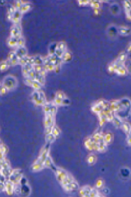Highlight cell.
<instances>
[{
  "label": "cell",
  "instance_id": "cell-1",
  "mask_svg": "<svg viewBox=\"0 0 131 197\" xmlns=\"http://www.w3.org/2000/svg\"><path fill=\"white\" fill-rule=\"evenodd\" d=\"M34 66L36 73V80L43 85L45 83L46 71L43 65Z\"/></svg>",
  "mask_w": 131,
  "mask_h": 197
},
{
  "label": "cell",
  "instance_id": "cell-2",
  "mask_svg": "<svg viewBox=\"0 0 131 197\" xmlns=\"http://www.w3.org/2000/svg\"><path fill=\"white\" fill-rule=\"evenodd\" d=\"M17 81L14 77L8 75L5 77L3 81V87L7 89H12L15 88L17 85Z\"/></svg>",
  "mask_w": 131,
  "mask_h": 197
},
{
  "label": "cell",
  "instance_id": "cell-3",
  "mask_svg": "<svg viewBox=\"0 0 131 197\" xmlns=\"http://www.w3.org/2000/svg\"><path fill=\"white\" fill-rule=\"evenodd\" d=\"M82 194L85 196H95L99 195L97 191L89 186L84 187L82 190Z\"/></svg>",
  "mask_w": 131,
  "mask_h": 197
},
{
  "label": "cell",
  "instance_id": "cell-4",
  "mask_svg": "<svg viewBox=\"0 0 131 197\" xmlns=\"http://www.w3.org/2000/svg\"><path fill=\"white\" fill-rule=\"evenodd\" d=\"M25 82L28 86H31L35 90H39L42 85L37 80L25 78Z\"/></svg>",
  "mask_w": 131,
  "mask_h": 197
},
{
  "label": "cell",
  "instance_id": "cell-5",
  "mask_svg": "<svg viewBox=\"0 0 131 197\" xmlns=\"http://www.w3.org/2000/svg\"><path fill=\"white\" fill-rule=\"evenodd\" d=\"M21 33L20 26L17 24H15L12 27L10 30L11 36L19 38L20 37Z\"/></svg>",
  "mask_w": 131,
  "mask_h": 197
},
{
  "label": "cell",
  "instance_id": "cell-6",
  "mask_svg": "<svg viewBox=\"0 0 131 197\" xmlns=\"http://www.w3.org/2000/svg\"><path fill=\"white\" fill-rule=\"evenodd\" d=\"M15 52L19 60L26 56V50L23 46L18 47Z\"/></svg>",
  "mask_w": 131,
  "mask_h": 197
},
{
  "label": "cell",
  "instance_id": "cell-7",
  "mask_svg": "<svg viewBox=\"0 0 131 197\" xmlns=\"http://www.w3.org/2000/svg\"><path fill=\"white\" fill-rule=\"evenodd\" d=\"M9 62L10 65H15L18 63L19 59L17 57L15 52H11L9 55L8 57Z\"/></svg>",
  "mask_w": 131,
  "mask_h": 197
},
{
  "label": "cell",
  "instance_id": "cell-8",
  "mask_svg": "<svg viewBox=\"0 0 131 197\" xmlns=\"http://www.w3.org/2000/svg\"><path fill=\"white\" fill-rule=\"evenodd\" d=\"M20 11L18 9H16L12 17L11 20L17 24V22L19 20L20 17Z\"/></svg>",
  "mask_w": 131,
  "mask_h": 197
},
{
  "label": "cell",
  "instance_id": "cell-9",
  "mask_svg": "<svg viewBox=\"0 0 131 197\" xmlns=\"http://www.w3.org/2000/svg\"><path fill=\"white\" fill-rule=\"evenodd\" d=\"M18 38L11 36L8 40V45L11 47L17 46Z\"/></svg>",
  "mask_w": 131,
  "mask_h": 197
},
{
  "label": "cell",
  "instance_id": "cell-10",
  "mask_svg": "<svg viewBox=\"0 0 131 197\" xmlns=\"http://www.w3.org/2000/svg\"><path fill=\"white\" fill-rule=\"evenodd\" d=\"M10 64L8 61L2 62L0 64V69L1 70H4L6 69Z\"/></svg>",
  "mask_w": 131,
  "mask_h": 197
}]
</instances>
